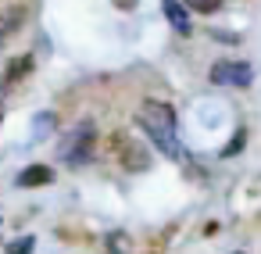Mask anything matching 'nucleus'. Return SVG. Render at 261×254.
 <instances>
[{
	"label": "nucleus",
	"mask_w": 261,
	"mask_h": 254,
	"mask_svg": "<svg viewBox=\"0 0 261 254\" xmlns=\"http://www.w3.org/2000/svg\"><path fill=\"white\" fill-rule=\"evenodd\" d=\"M136 122L143 125V133L150 136V143L168 154V158H182V143L175 133V108L165 100H143L136 111Z\"/></svg>",
	"instance_id": "obj_1"
},
{
	"label": "nucleus",
	"mask_w": 261,
	"mask_h": 254,
	"mask_svg": "<svg viewBox=\"0 0 261 254\" xmlns=\"http://www.w3.org/2000/svg\"><path fill=\"white\" fill-rule=\"evenodd\" d=\"M236 254H243V250H236Z\"/></svg>",
	"instance_id": "obj_11"
},
{
	"label": "nucleus",
	"mask_w": 261,
	"mask_h": 254,
	"mask_svg": "<svg viewBox=\"0 0 261 254\" xmlns=\"http://www.w3.org/2000/svg\"><path fill=\"white\" fill-rule=\"evenodd\" d=\"M250 79H254V68H250L247 61H229V58H222V61L211 65V83H215V86H250Z\"/></svg>",
	"instance_id": "obj_4"
},
{
	"label": "nucleus",
	"mask_w": 261,
	"mask_h": 254,
	"mask_svg": "<svg viewBox=\"0 0 261 254\" xmlns=\"http://www.w3.org/2000/svg\"><path fill=\"white\" fill-rule=\"evenodd\" d=\"M22 18H25V8H15V11H8V15H4V22H0V40H4V36H11V33L22 26Z\"/></svg>",
	"instance_id": "obj_7"
},
{
	"label": "nucleus",
	"mask_w": 261,
	"mask_h": 254,
	"mask_svg": "<svg viewBox=\"0 0 261 254\" xmlns=\"http://www.w3.org/2000/svg\"><path fill=\"white\" fill-rule=\"evenodd\" d=\"M93 143H97V133H93V125L86 122V125H75V129L65 136L61 154H65L68 165H83V161L93 158Z\"/></svg>",
	"instance_id": "obj_2"
},
{
	"label": "nucleus",
	"mask_w": 261,
	"mask_h": 254,
	"mask_svg": "<svg viewBox=\"0 0 261 254\" xmlns=\"http://www.w3.org/2000/svg\"><path fill=\"white\" fill-rule=\"evenodd\" d=\"M161 11H165V18H168V26L175 29V33H190V15H186V8H182V0H161Z\"/></svg>",
	"instance_id": "obj_5"
},
{
	"label": "nucleus",
	"mask_w": 261,
	"mask_h": 254,
	"mask_svg": "<svg viewBox=\"0 0 261 254\" xmlns=\"http://www.w3.org/2000/svg\"><path fill=\"white\" fill-rule=\"evenodd\" d=\"M111 154H115V161H122L129 172H140V168H147V165H150L147 147H143L140 140L125 136V133H115V136H111Z\"/></svg>",
	"instance_id": "obj_3"
},
{
	"label": "nucleus",
	"mask_w": 261,
	"mask_h": 254,
	"mask_svg": "<svg viewBox=\"0 0 261 254\" xmlns=\"http://www.w3.org/2000/svg\"><path fill=\"white\" fill-rule=\"evenodd\" d=\"M54 179V172L47 168V165H33V168H25V172H18V186H47Z\"/></svg>",
	"instance_id": "obj_6"
},
{
	"label": "nucleus",
	"mask_w": 261,
	"mask_h": 254,
	"mask_svg": "<svg viewBox=\"0 0 261 254\" xmlns=\"http://www.w3.org/2000/svg\"><path fill=\"white\" fill-rule=\"evenodd\" d=\"M186 4H190L193 11H200V15H215V11L222 8V0H186Z\"/></svg>",
	"instance_id": "obj_9"
},
{
	"label": "nucleus",
	"mask_w": 261,
	"mask_h": 254,
	"mask_svg": "<svg viewBox=\"0 0 261 254\" xmlns=\"http://www.w3.org/2000/svg\"><path fill=\"white\" fill-rule=\"evenodd\" d=\"M29 68H33V58H29V54H22V58H15V61L8 65V83H18V79H22V75H25Z\"/></svg>",
	"instance_id": "obj_8"
},
{
	"label": "nucleus",
	"mask_w": 261,
	"mask_h": 254,
	"mask_svg": "<svg viewBox=\"0 0 261 254\" xmlns=\"http://www.w3.org/2000/svg\"><path fill=\"white\" fill-rule=\"evenodd\" d=\"M11 254H33V236L29 240H15L11 243Z\"/></svg>",
	"instance_id": "obj_10"
}]
</instances>
